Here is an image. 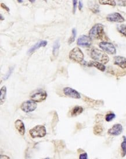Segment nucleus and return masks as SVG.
<instances>
[{
	"label": "nucleus",
	"instance_id": "f257e3e1",
	"mask_svg": "<svg viewBox=\"0 0 126 159\" xmlns=\"http://www.w3.org/2000/svg\"><path fill=\"white\" fill-rule=\"evenodd\" d=\"M91 56L96 61L101 62L103 64H106L109 61V56L106 53L96 48H93L92 49Z\"/></svg>",
	"mask_w": 126,
	"mask_h": 159
},
{
	"label": "nucleus",
	"instance_id": "f03ea898",
	"mask_svg": "<svg viewBox=\"0 0 126 159\" xmlns=\"http://www.w3.org/2000/svg\"><path fill=\"white\" fill-rule=\"evenodd\" d=\"M104 35V26L101 23H96L92 26L89 31L91 39H102Z\"/></svg>",
	"mask_w": 126,
	"mask_h": 159
},
{
	"label": "nucleus",
	"instance_id": "7ed1b4c3",
	"mask_svg": "<svg viewBox=\"0 0 126 159\" xmlns=\"http://www.w3.org/2000/svg\"><path fill=\"white\" fill-rule=\"evenodd\" d=\"M31 100L36 103H40L46 100L47 98V93L43 89H38L33 90L30 94Z\"/></svg>",
	"mask_w": 126,
	"mask_h": 159
},
{
	"label": "nucleus",
	"instance_id": "20e7f679",
	"mask_svg": "<svg viewBox=\"0 0 126 159\" xmlns=\"http://www.w3.org/2000/svg\"><path fill=\"white\" fill-rule=\"evenodd\" d=\"M29 134L32 138H43L47 134L46 128L44 125H36L29 131Z\"/></svg>",
	"mask_w": 126,
	"mask_h": 159
},
{
	"label": "nucleus",
	"instance_id": "39448f33",
	"mask_svg": "<svg viewBox=\"0 0 126 159\" xmlns=\"http://www.w3.org/2000/svg\"><path fill=\"white\" fill-rule=\"evenodd\" d=\"M84 55L79 47H75L71 50L69 53V58L71 60L77 62H81L84 60Z\"/></svg>",
	"mask_w": 126,
	"mask_h": 159
},
{
	"label": "nucleus",
	"instance_id": "423d86ee",
	"mask_svg": "<svg viewBox=\"0 0 126 159\" xmlns=\"http://www.w3.org/2000/svg\"><path fill=\"white\" fill-rule=\"evenodd\" d=\"M37 104L36 102L31 100H29L24 102L21 104L20 108L25 113H29L35 110V109L37 108Z\"/></svg>",
	"mask_w": 126,
	"mask_h": 159
},
{
	"label": "nucleus",
	"instance_id": "0eeeda50",
	"mask_svg": "<svg viewBox=\"0 0 126 159\" xmlns=\"http://www.w3.org/2000/svg\"><path fill=\"white\" fill-rule=\"evenodd\" d=\"M99 46L104 52L107 54L112 55L115 54L116 52V47L113 45V44L110 42L102 41L99 44Z\"/></svg>",
	"mask_w": 126,
	"mask_h": 159
},
{
	"label": "nucleus",
	"instance_id": "6e6552de",
	"mask_svg": "<svg viewBox=\"0 0 126 159\" xmlns=\"http://www.w3.org/2000/svg\"><path fill=\"white\" fill-rule=\"evenodd\" d=\"M92 39L89 36L81 35L80 36L77 41V44L79 46L84 47H89L91 46Z\"/></svg>",
	"mask_w": 126,
	"mask_h": 159
},
{
	"label": "nucleus",
	"instance_id": "1a4fd4ad",
	"mask_svg": "<svg viewBox=\"0 0 126 159\" xmlns=\"http://www.w3.org/2000/svg\"><path fill=\"white\" fill-rule=\"evenodd\" d=\"M63 92L64 94L69 98L75 99H79L81 98L80 93L78 92L77 90L73 88L70 87H65L63 90Z\"/></svg>",
	"mask_w": 126,
	"mask_h": 159
},
{
	"label": "nucleus",
	"instance_id": "9d476101",
	"mask_svg": "<svg viewBox=\"0 0 126 159\" xmlns=\"http://www.w3.org/2000/svg\"><path fill=\"white\" fill-rule=\"evenodd\" d=\"M106 19L107 21L109 22L118 23H123L125 21V19L123 17V16L118 12H113L108 15L106 16Z\"/></svg>",
	"mask_w": 126,
	"mask_h": 159
},
{
	"label": "nucleus",
	"instance_id": "9b49d317",
	"mask_svg": "<svg viewBox=\"0 0 126 159\" xmlns=\"http://www.w3.org/2000/svg\"><path fill=\"white\" fill-rule=\"evenodd\" d=\"M123 126L120 123H116L113 125L111 128L109 129L108 133L111 136H119L123 132Z\"/></svg>",
	"mask_w": 126,
	"mask_h": 159
},
{
	"label": "nucleus",
	"instance_id": "f8f14e48",
	"mask_svg": "<svg viewBox=\"0 0 126 159\" xmlns=\"http://www.w3.org/2000/svg\"><path fill=\"white\" fill-rule=\"evenodd\" d=\"M84 65H86L88 67H94L98 69L101 71L102 72H104L106 69L105 66L99 62L94 61H91L88 62H85Z\"/></svg>",
	"mask_w": 126,
	"mask_h": 159
},
{
	"label": "nucleus",
	"instance_id": "ddd939ff",
	"mask_svg": "<svg viewBox=\"0 0 126 159\" xmlns=\"http://www.w3.org/2000/svg\"><path fill=\"white\" fill-rule=\"evenodd\" d=\"M15 127L20 135L24 136L26 132L25 127L23 122L20 119H17L15 122Z\"/></svg>",
	"mask_w": 126,
	"mask_h": 159
},
{
	"label": "nucleus",
	"instance_id": "4468645a",
	"mask_svg": "<svg viewBox=\"0 0 126 159\" xmlns=\"http://www.w3.org/2000/svg\"><path fill=\"white\" fill-rule=\"evenodd\" d=\"M47 43H48V42L46 40H41V41L37 42L36 44L31 47L30 48L29 50V51L27 52V54H29V55L35 52V50H38L40 47L46 46L47 45Z\"/></svg>",
	"mask_w": 126,
	"mask_h": 159
},
{
	"label": "nucleus",
	"instance_id": "2eb2a0df",
	"mask_svg": "<svg viewBox=\"0 0 126 159\" xmlns=\"http://www.w3.org/2000/svg\"><path fill=\"white\" fill-rule=\"evenodd\" d=\"M114 64L123 69L126 68V58L122 56H115Z\"/></svg>",
	"mask_w": 126,
	"mask_h": 159
},
{
	"label": "nucleus",
	"instance_id": "dca6fc26",
	"mask_svg": "<svg viewBox=\"0 0 126 159\" xmlns=\"http://www.w3.org/2000/svg\"><path fill=\"white\" fill-rule=\"evenodd\" d=\"M83 111V108L81 106H76L72 108L71 112V117H76L81 114Z\"/></svg>",
	"mask_w": 126,
	"mask_h": 159
},
{
	"label": "nucleus",
	"instance_id": "f3484780",
	"mask_svg": "<svg viewBox=\"0 0 126 159\" xmlns=\"http://www.w3.org/2000/svg\"><path fill=\"white\" fill-rule=\"evenodd\" d=\"M123 141L121 142V145H120V154H121L122 157H124L126 156V136H123L122 137Z\"/></svg>",
	"mask_w": 126,
	"mask_h": 159
},
{
	"label": "nucleus",
	"instance_id": "a211bd4d",
	"mask_svg": "<svg viewBox=\"0 0 126 159\" xmlns=\"http://www.w3.org/2000/svg\"><path fill=\"white\" fill-rule=\"evenodd\" d=\"M60 48V43L59 40H56L53 45V48H52V54L54 56H57L59 54Z\"/></svg>",
	"mask_w": 126,
	"mask_h": 159
},
{
	"label": "nucleus",
	"instance_id": "6ab92c4d",
	"mask_svg": "<svg viewBox=\"0 0 126 159\" xmlns=\"http://www.w3.org/2000/svg\"><path fill=\"white\" fill-rule=\"evenodd\" d=\"M6 92L7 89L5 86H4L1 89V96H0V103L1 105L3 104L5 102L6 97Z\"/></svg>",
	"mask_w": 126,
	"mask_h": 159
},
{
	"label": "nucleus",
	"instance_id": "aec40b11",
	"mask_svg": "<svg viewBox=\"0 0 126 159\" xmlns=\"http://www.w3.org/2000/svg\"><path fill=\"white\" fill-rule=\"evenodd\" d=\"M93 132L96 135H100L103 132V127L100 125H96L94 127Z\"/></svg>",
	"mask_w": 126,
	"mask_h": 159
},
{
	"label": "nucleus",
	"instance_id": "412c9836",
	"mask_svg": "<svg viewBox=\"0 0 126 159\" xmlns=\"http://www.w3.org/2000/svg\"><path fill=\"white\" fill-rule=\"evenodd\" d=\"M91 3V5H89V8L94 13H98L100 12L99 10V6L96 4L94 2H90Z\"/></svg>",
	"mask_w": 126,
	"mask_h": 159
},
{
	"label": "nucleus",
	"instance_id": "4be33fe9",
	"mask_svg": "<svg viewBox=\"0 0 126 159\" xmlns=\"http://www.w3.org/2000/svg\"><path fill=\"white\" fill-rule=\"evenodd\" d=\"M117 29L123 35L126 37V25L124 24H121L117 26Z\"/></svg>",
	"mask_w": 126,
	"mask_h": 159
},
{
	"label": "nucleus",
	"instance_id": "5701e85b",
	"mask_svg": "<svg viewBox=\"0 0 126 159\" xmlns=\"http://www.w3.org/2000/svg\"><path fill=\"white\" fill-rule=\"evenodd\" d=\"M99 2L102 5H109L112 6H115L116 4V2L115 1H109V0H100Z\"/></svg>",
	"mask_w": 126,
	"mask_h": 159
},
{
	"label": "nucleus",
	"instance_id": "b1692460",
	"mask_svg": "<svg viewBox=\"0 0 126 159\" xmlns=\"http://www.w3.org/2000/svg\"><path fill=\"white\" fill-rule=\"evenodd\" d=\"M115 118H116V114L113 112L108 113L105 115V120L107 122H110Z\"/></svg>",
	"mask_w": 126,
	"mask_h": 159
},
{
	"label": "nucleus",
	"instance_id": "393cba45",
	"mask_svg": "<svg viewBox=\"0 0 126 159\" xmlns=\"http://www.w3.org/2000/svg\"><path fill=\"white\" fill-rule=\"evenodd\" d=\"M71 32H72L71 36V37H70L69 40H68V43H69V44H71L72 43H73V42L75 41V40L76 34H77V31H76V29H75V28H73V29H72Z\"/></svg>",
	"mask_w": 126,
	"mask_h": 159
},
{
	"label": "nucleus",
	"instance_id": "a878e982",
	"mask_svg": "<svg viewBox=\"0 0 126 159\" xmlns=\"http://www.w3.org/2000/svg\"><path fill=\"white\" fill-rule=\"evenodd\" d=\"M84 100L86 102L89 103H92V104H98L100 103H101V101H98V100H92L90 98H86L84 99Z\"/></svg>",
	"mask_w": 126,
	"mask_h": 159
},
{
	"label": "nucleus",
	"instance_id": "bb28decb",
	"mask_svg": "<svg viewBox=\"0 0 126 159\" xmlns=\"http://www.w3.org/2000/svg\"><path fill=\"white\" fill-rule=\"evenodd\" d=\"M14 69V67H10V69H9V71H8V72H7V73L4 76V77H3V79H4V81L8 79L9 78V77H10L11 73L13 72Z\"/></svg>",
	"mask_w": 126,
	"mask_h": 159
},
{
	"label": "nucleus",
	"instance_id": "cd10ccee",
	"mask_svg": "<svg viewBox=\"0 0 126 159\" xmlns=\"http://www.w3.org/2000/svg\"><path fill=\"white\" fill-rule=\"evenodd\" d=\"M79 159H88V154L86 152L81 153L79 156Z\"/></svg>",
	"mask_w": 126,
	"mask_h": 159
},
{
	"label": "nucleus",
	"instance_id": "c85d7f7f",
	"mask_svg": "<svg viewBox=\"0 0 126 159\" xmlns=\"http://www.w3.org/2000/svg\"><path fill=\"white\" fill-rule=\"evenodd\" d=\"M73 13L75 14V12H76V8H77V1H76V0L73 1Z\"/></svg>",
	"mask_w": 126,
	"mask_h": 159
},
{
	"label": "nucleus",
	"instance_id": "c756f323",
	"mask_svg": "<svg viewBox=\"0 0 126 159\" xmlns=\"http://www.w3.org/2000/svg\"><path fill=\"white\" fill-rule=\"evenodd\" d=\"M1 8H2L3 9H4L5 10H6L7 12H10V8L6 6V5H5V4H4V3H1Z\"/></svg>",
	"mask_w": 126,
	"mask_h": 159
},
{
	"label": "nucleus",
	"instance_id": "7c9ffc66",
	"mask_svg": "<svg viewBox=\"0 0 126 159\" xmlns=\"http://www.w3.org/2000/svg\"><path fill=\"white\" fill-rule=\"evenodd\" d=\"M0 159H10V157L6 155L1 154L0 155Z\"/></svg>",
	"mask_w": 126,
	"mask_h": 159
},
{
	"label": "nucleus",
	"instance_id": "2f4dec72",
	"mask_svg": "<svg viewBox=\"0 0 126 159\" xmlns=\"http://www.w3.org/2000/svg\"><path fill=\"white\" fill-rule=\"evenodd\" d=\"M83 8V2L81 1H79V9L81 10Z\"/></svg>",
	"mask_w": 126,
	"mask_h": 159
},
{
	"label": "nucleus",
	"instance_id": "473e14b6",
	"mask_svg": "<svg viewBox=\"0 0 126 159\" xmlns=\"http://www.w3.org/2000/svg\"><path fill=\"white\" fill-rule=\"evenodd\" d=\"M0 16H1V21L4 20V17H2V14H0Z\"/></svg>",
	"mask_w": 126,
	"mask_h": 159
},
{
	"label": "nucleus",
	"instance_id": "72a5a7b5",
	"mask_svg": "<svg viewBox=\"0 0 126 159\" xmlns=\"http://www.w3.org/2000/svg\"><path fill=\"white\" fill-rule=\"evenodd\" d=\"M18 2H19V3H22L23 1L22 0H18Z\"/></svg>",
	"mask_w": 126,
	"mask_h": 159
},
{
	"label": "nucleus",
	"instance_id": "f704fd0d",
	"mask_svg": "<svg viewBox=\"0 0 126 159\" xmlns=\"http://www.w3.org/2000/svg\"><path fill=\"white\" fill-rule=\"evenodd\" d=\"M30 2H35V0H30Z\"/></svg>",
	"mask_w": 126,
	"mask_h": 159
},
{
	"label": "nucleus",
	"instance_id": "c9c22d12",
	"mask_svg": "<svg viewBox=\"0 0 126 159\" xmlns=\"http://www.w3.org/2000/svg\"><path fill=\"white\" fill-rule=\"evenodd\" d=\"M50 159V157H46V158H45V159Z\"/></svg>",
	"mask_w": 126,
	"mask_h": 159
}]
</instances>
